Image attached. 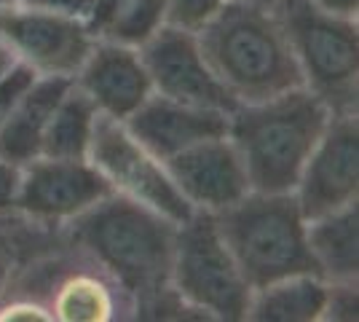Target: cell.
I'll use <instances>...</instances> for the list:
<instances>
[{"instance_id": "cell-17", "label": "cell", "mask_w": 359, "mask_h": 322, "mask_svg": "<svg viewBox=\"0 0 359 322\" xmlns=\"http://www.w3.org/2000/svg\"><path fill=\"white\" fill-rule=\"evenodd\" d=\"M309 250L319 276L327 282H357L359 274V207L346 204L335 213L306 220Z\"/></svg>"}, {"instance_id": "cell-11", "label": "cell", "mask_w": 359, "mask_h": 322, "mask_svg": "<svg viewBox=\"0 0 359 322\" xmlns=\"http://www.w3.org/2000/svg\"><path fill=\"white\" fill-rule=\"evenodd\" d=\"M140 54L148 67L156 94L177 102H188V105L225 110V113L236 107V100L225 92V86L212 73L196 32L166 25L164 30L153 35L140 48Z\"/></svg>"}, {"instance_id": "cell-24", "label": "cell", "mask_w": 359, "mask_h": 322, "mask_svg": "<svg viewBox=\"0 0 359 322\" xmlns=\"http://www.w3.org/2000/svg\"><path fill=\"white\" fill-rule=\"evenodd\" d=\"M35 76H38V73H32L27 65L19 62L11 73H6V76L0 78V129H3V123L8 119L11 107L16 105V100H19L22 92L30 86Z\"/></svg>"}, {"instance_id": "cell-13", "label": "cell", "mask_w": 359, "mask_h": 322, "mask_svg": "<svg viewBox=\"0 0 359 322\" xmlns=\"http://www.w3.org/2000/svg\"><path fill=\"white\" fill-rule=\"evenodd\" d=\"M73 81L89 94L102 116L118 121H126L153 94V83L140 48L102 38H97Z\"/></svg>"}, {"instance_id": "cell-29", "label": "cell", "mask_w": 359, "mask_h": 322, "mask_svg": "<svg viewBox=\"0 0 359 322\" xmlns=\"http://www.w3.org/2000/svg\"><path fill=\"white\" fill-rule=\"evenodd\" d=\"M314 6H319L322 11H330V14H338V16H351L357 19L359 11V0H311Z\"/></svg>"}, {"instance_id": "cell-25", "label": "cell", "mask_w": 359, "mask_h": 322, "mask_svg": "<svg viewBox=\"0 0 359 322\" xmlns=\"http://www.w3.org/2000/svg\"><path fill=\"white\" fill-rule=\"evenodd\" d=\"M41 322V320H54L51 309L43 301L30 298V295H16L11 301H0V322Z\"/></svg>"}, {"instance_id": "cell-7", "label": "cell", "mask_w": 359, "mask_h": 322, "mask_svg": "<svg viewBox=\"0 0 359 322\" xmlns=\"http://www.w3.org/2000/svg\"><path fill=\"white\" fill-rule=\"evenodd\" d=\"M89 161L100 169V175L116 194L161 213L172 223L180 226L194 215V207L177 191L164 161L150 154L118 119L100 113L91 137Z\"/></svg>"}, {"instance_id": "cell-4", "label": "cell", "mask_w": 359, "mask_h": 322, "mask_svg": "<svg viewBox=\"0 0 359 322\" xmlns=\"http://www.w3.org/2000/svg\"><path fill=\"white\" fill-rule=\"evenodd\" d=\"M215 220L252 290L292 274H319L295 194L250 191Z\"/></svg>"}, {"instance_id": "cell-12", "label": "cell", "mask_w": 359, "mask_h": 322, "mask_svg": "<svg viewBox=\"0 0 359 322\" xmlns=\"http://www.w3.org/2000/svg\"><path fill=\"white\" fill-rule=\"evenodd\" d=\"M164 164L194 213L217 215L252 191L244 161L228 135L201 140Z\"/></svg>"}, {"instance_id": "cell-20", "label": "cell", "mask_w": 359, "mask_h": 322, "mask_svg": "<svg viewBox=\"0 0 359 322\" xmlns=\"http://www.w3.org/2000/svg\"><path fill=\"white\" fill-rule=\"evenodd\" d=\"M166 25H169L166 0H126L97 38L142 48L153 35L164 30Z\"/></svg>"}, {"instance_id": "cell-21", "label": "cell", "mask_w": 359, "mask_h": 322, "mask_svg": "<svg viewBox=\"0 0 359 322\" xmlns=\"http://www.w3.org/2000/svg\"><path fill=\"white\" fill-rule=\"evenodd\" d=\"M228 0H166V19L172 27L198 32L220 14Z\"/></svg>"}, {"instance_id": "cell-3", "label": "cell", "mask_w": 359, "mask_h": 322, "mask_svg": "<svg viewBox=\"0 0 359 322\" xmlns=\"http://www.w3.org/2000/svg\"><path fill=\"white\" fill-rule=\"evenodd\" d=\"M330 119L332 110L306 86L233 107L228 137L244 161L252 191L292 194Z\"/></svg>"}, {"instance_id": "cell-15", "label": "cell", "mask_w": 359, "mask_h": 322, "mask_svg": "<svg viewBox=\"0 0 359 322\" xmlns=\"http://www.w3.org/2000/svg\"><path fill=\"white\" fill-rule=\"evenodd\" d=\"M73 78L65 76H35L11 107L8 119L0 129V156L19 167L30 164L41 156L46 126L60 105Z\"/></svg>"}, {"instance_id": "cell-31", "label": "cell", "mask_w": 359, "mask_h": 322, "mask_svg": "<svg viewBox=\"0 0 359 322\" xmlns=\"http://www.w3.org/2000/svg\"><path fill=\"white\" fill-rule=\"evenodd\" d=\"M263 3H271V6H279V3H285V0H263Z\"/></svg>"}, {"instance_id": "cell-18", "label": "cell", "mask_w": 359, "mask_h": 322, "mask_svg": "<svg viewBox=\"0 0 359 322\" xmlns=\"http://www.w3.org/2000/svg\"><path fill=\"white\" fill-rule=\"evenodd\" d=\"M330 282L319 274H292L252 290L247 320L319 322L325 320Z\"/></svg>"}, {"instance_id": "cell-9", "label": "cell", "mask_w": 359, "mask_h": 322, "mask_svg": "<svg viewBox=\"0 0 359 322\" xmlns=\"http://www.w3.org/2000/svg\"><path fill=\"white\" fill-rule=\"evenodd\" d=\"M113 188L89 159L38 156L22 167L16 213L43 226H67Z\"/></svg>"}, {"instance_id": "cell-1", "label": "cell", "mask_w": 359, "mask_h": 322, "mask_svg": "<svg viewBox=\"0 0 359 322\" xmlns=\"http://www.w3.org/2000/svg\"><path fill=\"white\" fill-rule=\"evenodd\" d=\"M67 242L105 271L135 307L153 311L172 293L169 269L177 223L123 194L110 191L67 226Z\"/></svg>"}, {"instance_id": "cell-22", "label": "cell", "mask_w": 359, "mask_h": 322, "mask_svg": "<svg viewBox=\"0 0 359 322\" xmlns=\"http://www.w3.org/2000/svg\"><path fill=\"white\" fill-rule=\"evenodd\" d=\"M11 215H0V301L8 298V290L14 288V276L19 271V253L22 239L11 226Z\"/></svg>"}, {"instance_id": "cell-27", "label": "cell", "mask_w": 359, "mask_h": 322, "mask_svg": "<svg viewBox=\"0 0 359 322\" xmlns=\"http://www.w3.org/2000/svg\"><path fill=\"white\" fill-rule=\"evenodd\" d=\"M19 183H22V167L0 156V215L16 213Z\"/></svg>"}, {"instance_id": "cell-5", "label": "cell", "mask_w": 359, "mask_h": 322, "mask_svg": "<svg viewBox=\"0 0 359 322\" xmlns=\"http://www.w3.org/2000/svg\"><path fill=\"white\" fill-rule=\"evenodd\" d=\"M169 288L191 311H198V317L247 320L252 288L225 245L215 215L194 213L177 226Z\"/></svg>"}, {"instance_id": "cell-26", "label": "cell", "mask_w": 359, "mask_h": 322, "mask_svg": "<svg viewBox=\"0 0 359 322\" xmlns=\"http://www.w3.org/2000/svg\"><path fill=\"white\" fill-rule=\"evenodd\" d=\"M22 6H30L38 11H48V14H60L67 19H81L89 25L91 8H94V0H16Z\"/></svg>"}, {"instance_id": "cell-28", "label": "cell", "mask_w": 359, "mask_h": 322, "mask_svg": "<svg viewBox=\"0 0 359 322\" xmlns=\"http://www.w3.org/2000/svg\"><path fill=\"white\" fill-rule=\"evenodd\" d=\"M123 3L126 0H94V8H91L89 16V30L94 32V38L102 32V27L113 19V14L118 11Z\"/></svg>"}, {"instance_id": "cell-8", "label": "cell", "mask_w": 359, "mask_h": 322, "mask_svg": "<svg viewBox=\"0 0 359 322\" xmlns=\"http://www.w3.org/2000/svg\"><path fill=\"white\" fill-rule=\"evenodd\" d=\"M0 38L32 73L65 78H75L97 43L86 22L38 11L16 0L0 3Z\"/></svg>"}, {"instance_id": "cell-19", "label": "cell", "mask_w": 359, "mask_h": 322, "mask_svg": "<svg viewBox=\"0 0 359 322\" xmlns=\"http://www.w3.org/2000/svg\"><path fill=\"white\" fill-rule=\"evenodd\" d=\"M97 119H100L97 105L91 102L89 94L73 81L70 89L60 100L48 126H46L41 156H48V159H89Z\"/></svg>"}, {"instance_id": "cell-2", "label": "cell", "mask_w": 359, "mask_h": 322, "mask_svg": "<svg viewBox=\"0 0 359 322\" xmlns=\"http://www.w3.org/2000/svg\"><path fill=\"white\" fill-rule=\"evenodd\" d=\"M196 38L212 73L236 105L260 102L303 86L279 6L263 0H228Z\"/></svg>"}, {"instance_id": "cell-16", "label": "cell", "mask_w": 359, "mask_h": 322, "mask_svg": "<svg viewBox=\"0 0 359 322\" xmlns=\"http://www.w3.org/2000/svg\"><path fill=\"white\" fill-rule=\"evenodd\" d=\"M121 301H126L132 307L126 293L121 290L97 263L81 253V266L70 269L62 279H57L54 293L46 301V307L51 309L54 320L62 322H107L118 317V311L123 309Z\"/></svg>"}, {"instance_id": "cell-23", "label": "cell", "mask_w": 359, "mask_h": 322, "mask_svg": "<svg viewBox=\"0 0 359 322\" xmlns=\"http://www.w3.org/2000/svg\"><path fill=\"white\" fill-rule=\"evenodd\" d=\"M359 298H357V282H330L327 309L325 320L335 322H354L359 317Z\"/></svg>"}, {"instance_id": "cell-6", "label": "cell", "mask_w": 359, "mask_h": 322, "mask_svg": "<svg viewBox=\"0 0 359 322\" xmlns=\"http://www.w3.org/2000/svg\"><path fill=\"white\" fill-rule=\"evenodd\" d=\"M303 86L332 110L357 113L359 27L357 19L322 11L311 0L279 3Z\"/></svg>"}, {"instance_id": "cell-10", "label": "cell", "mask_w": 359, "mask_h": 322, "mask_svg": "<svg viewBox=\"0 0 359 322\" xmlns=\"http://www.w3.org/2000/svg\"><path fill=\"white\" fill-rule=\"evenodd\" d=\"M292 194L306 220L335 213L359 199L357 113H332Z\"/></svg>"}, {"instance_id": "cell-32", "label": "cell", "mask_w": 359, "mask_h": 322, "mask_svg": "<svg viewBox=\"0 0 359 322\" xmlns=\"http://www.w3.org/2000/svg\"><path fill=\"white\" fill-rule=\"evenodd\" d=\"M0 3H11V0H0Z\"/></svg>"}, {"instance_id": "cell-14", "label": "cell", "mask_w": 359, "mask_h": 322, "mask_svg": "<svg viewBox=\"0 0 359 322\" xmlns=\"http://www.w3.org/2000/svg\"><path fill=\"white\" fill-rule=\"evenodd\" d=\"M228 119L231 113L225 110L188 105L153 92L123 123L150 154L166 161L201 140L228 135Z\"/></svg>"}, {"instance_id": "cell-30", "label": "cell", "mask_w": 359, "mask_h": 322, "mask_svg": "<svg viewBox=\"0 0 359 322\" xmlns=\"http://www.w3.org/2000/svg\"><path fill=\"white\" fill-rule=\"evenodd\" d=\"M16 65H19V60H16V54L8 48V43L0 38V78L6 76V73H11Z\"/></svg>"}]
</instances>
